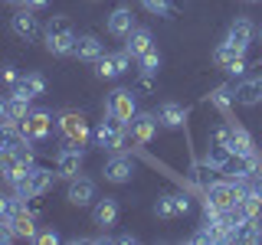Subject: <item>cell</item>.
<instances>
[{
	"label": "cell",
	"instance_id": "23",
	"mask_svg": "<svg viewBox=\"0 0 262 245\" xmlns=\"http://www.w3.org/2000/svg\"><path fill=\"white\" fill-rule=\"evenodd\" d=\"M46 53H49V56H72V53H76V33L46 36Z\"/></svg>",
	"mask_w": 262,
	"mask_h": 245
},
{
	"label": "cell",
	"instance_id": "6",
	"mask_svg": "<svg viewBox=\"0 0 262 245\" xmlns=\"http://www.w3.org/2000/svg\"><path fill=\"white\" fill-rule=\"evenodd\" d=\"M105 111H112L115 118H121L128 125L131 118L138 114V105H135V88H115L105 102Z\"/></svg>",
	"mask_w": 262,
	"mask_h": 245
},
{
	"label": "cell",
	"instance_id": "39",
	"mask_svg": "<svg viewBox=\"0 0 262 245\" xmlns=\"http://www.w3.org/2000/svg\"><path fill=\"white\" fill-rule=\"evenodd\" d=\"M46 4H49V0H27L30 10H39V7H46Z\"/></svg>",
	"mask_w": 262,
	"mask_h": 245
},
{
	"label": "cell",
	"instance_id": "9",
	"mask_svg": "<svg viewBox=\"0 0 262 245\" xmlns=\"http://www.w3.org/2000/svg\"><path fill=\"white\" fill-rule=\"evenodd\" d=\"M252 36H256V27H252L249 16H236V20L229 23V30H226V43L243 49V53L252 46Z\"/></svg>",
	"mask_w": 262,
	"mask_h": 245
},
{
	"label": "cell",
	"instance_id": "4",
	"mask_svg": "<svg viewBox=\"0 0 262 245\" xmlns=\"http://www.w3.org/2000/svg\"><path fill=\"white\" fill-rule=\"evenodd\" d=\"M23 131V137H27L30 144H36V141H46L49 134H53V111H46V108H30V114L16 125Z\"/></svg>",
	"mask_w": 262,
	"mask_h": 245
},
{
	"label": "cell",
	"instance_id": "14",
	"mask_svg": "<svg viewBox=\"0 0 262 245\" xmlns=\"http://www.w3.org/2000/svg\"><path fill=\"white\" fill-rule=\"evenodd\" d=\"M82 170V147H66V151H59V157H56V174L72 180L79 177Z\"/></svg>",
	"mask_w": 262,
	"mask_h": 245
},
{
	"label": "cell",
	"instance_id": "34",
	"mask_svg": "<svg viewBox=\"0 0 262 245\" xmlns=\"http://www.w3.org/2000/svg\"><path fill=\"white\" fill-rule=\"evenodd\" d=\"M174 206H177V216H187V212H190V196H187V190L174 193Z\"/></svg>",
	"mask_w": 262,
	"mask_h": 245
},
{
	"label": "cell",
	"instance_id": "31",
	"mask_svg": "<svg viewBox=\"0 0 262 245\" xmlns=\"http://www.w3.org/2000/svg\"><path fill=\"white\" fill-rule=\"evenodd\" d=\"M154 212H158L161 219H174V216H177L174 193H167V196H158V203H154Z\"/></svg>",
	"mask_w": 262,
	"mask_h": 245
},
{
	"label": "cell",
	"instance_id": "25",
	"mask_svg": "<svg viewBox=\"0 0 262 245\" xmlns=\"http://www.w3.org/2000/svg\"><path fill=\"white\" fill-rule=\"evenodd\" d=\"M243 56H246V53H243V49H236V46H229V43H226V39H223V43H220V46H216V53H213V59H216V65H220V69H223V72H226V69H229V65H233L236 59H243Z\"/></svg>",
	"mask_w": 262,
	"mask_h": 245
},
{
	"label": "cell",
	"instance_id": "12",
	"mask_svg": "<svg viewBox=\"0 0 262 245\" xmlns=\"http://www.w3.org/2000/svg\"><path fill=\"white\" fill-rule=\"evenodd\" d=\"M66 200L72 206H89L95 200V183L89 177H72L69 180V190H66Z\"/></svg>",
	"mask_w": 262,
	"mask_h": 245
},
{
	"label": "cell",
	"instance_id": "40",
	"mask_svg": "<svg viewBox=\"0 0 262 245\" xmlns=\"http://www.w3.org/2000/svg\"><path fill=\"white\" fill-rule=\"evenodd\" d=\"M0 121H7V95H0Z\"/></svg>",
	"mask_w": 262,
	"mask_h": 245
},
{
	"label": "cell",
	"instance_id": "2",
	"mask_svg": "<svg viewBox=\"0 0 262 245\" xmlns=\"http://www.w3.org/2000/svg\"><path fill=\"white\" fill-rule=\"evenodd\" d=\"M56 128H59V134L66 137L69 147H85L92 141V128H89V121H85L82 111H62L59 118H56Z\"/></svg>",
	"mask_w": 262,
	"mask_h": 245
},
{
	"label": "cell",
	"instance_id": "36",
	"mask_svg": "<svg viewBox=\"0 0 262 245\" xmlns=\"http://www.w3.org/2000/svg\"><path fill=\"white\" fill-rule=\"evenodd\" d=\"M13 239H16V232H13L10 219H0V245H7V242H13Z\"/></svg>",
	"mask_w": 262,
	"mask_h": 245
},
{
	"label": "cell",
	"instance_id": "38",
	"mask_svg": "<svg viewBox=\"0 0 262 245\" xmlns=\"http://www.w3.org/2000/svg\"><path fill=\"white\" fill-rule=\"evenodd\" d=\"M151 79H154V76H144V72H141V79H138L135 92H151Z\"/></svg>",
	"mask_w": 262,
	"mask_h": 245
},
{
	"label": "cell",
	"instance_id": "17",
	"mask_svg": "<svg viewBox=\"0 0 262 245\" xmlns=\"http://www.w3.org/2000/svg\"><path fill=\"white\" fill-rule=\"evenodd\" d=\"M220 170L213 167L210 160H193V167H190V186L193 190H200V193H207V186L216 180Z\"/></svg>",
	"mask_w": 262,
	"mask_h": 245
},
{
	"label": "cell",
	"instance_id": "18",
	"mask_svg": "<svg viewBox=\"0 0 262 245\" xmlns=\"http://www.w3.org/2000/svg\"><path fill=\"white\" fill-rule=\"evenodd\" d=\"M158 121L164 128H187V108L177 102H164L158 111Z\"/></svg>",
	"mask_w": 262,
	"mask_h": 245
},
{
	"label": "cell",
	"instance_id": "10",
	"mask_svg": "<svg viewBox=\"0 0 262 245\" xmlns=\"http://www.w3.org/2000/svg\"><path fill=\"white\" fill-rule=\"evenodd\" d=\"M10 27L20 39H27V43H33V39L39 36V20L33 16L30 7H16V13L10 16Z\"/></svg>",
	"mask_w": 262,
	"mask_h": 245
},
{
	"label": "cell",
	"instance_id": "37",
	"mask_svg": "<svg viewBox=\"0 0 262 245\" xmlns=\"http://www.w3.org/2000/svg\"><path fill=\"white\" fill-rule=\"evenodd\" d=\"M246 69H249V59H246V56H243V59H236V62H233V65H229V69H226V76H233V79H236V76H243Z\"/></svg>",
	"mask_w": 262,
	"mask_h": 245
},
{
	"label": "cell",
	"instance_id": "30",
	"mask_svg": "<svg viewBox=\"0 0 262 245\" xmlns=\"http://www.w3.org/2000/svg\"><path fill=\"white\" fill-rule=\"evenodd\" d=\"M141 7L154 16H170L174 13V0H141Z\"/></svg>",
	"mask_w": 262,
	"mask_h": 245
},
{
	"label": "cell",
	"instance_id": "26",
	"mask_svg": "<svg viewBox=\"0 0 262 245\" xmlns=\"http://www.w3.org/2000/svg\"><path fill=\"white\" fill-rule=\"evenodd\" d=\"M229 157H233V151H229L226 144H220V141H213V137H210V144H207V160L213 163V167L223 170L226 163H229Z\"/></svg>",
	"mask_w": 262,
	"mask_h": 245
},
{
	"label": "cell",
	"instance_id": "32",
	"mask_svg": "<svg viewBox=\"0 0 262 245\" xmlns=\"http://www.w3.org/2000/svg\"><path fill=\"white\" fill-rule=\"evenodd\" d=\"M62 33H72L69 16H53V20L46 23V36H62Z\"/></svg>",
	"mask_w": 262,
	"mask_h": 245
},
{
	"label": "cell",
	"instance_id": "24",
	"mask_svg": "<svg viewBox=\"0 0 262 245\" xmlns=\"http://www.w3.org/2000/svg\"><path fill=\"white\" fill-rule=\"evenodd\" d=\"M27 114H30V98L7 95V121H10V125H20Z\"/></svg>",
	"mask_w": 262,
	"mask_h": 245
},
{
	"label": "cell",
	"instance_id": "13",
	"mask_svg": "<svg viewBox=\"0 0 262 245\" xmlns=\"http://www.w3.org/2000/svg\"><path fill=\"white\" fill-rule=\"evenodd\" d=\"M92 223L98 229H112L118 223V200L115 196H105V200H98L92 206Z\"/></svg>",
	"mask_w": 262,
	"mask_h": 245
},
{
	"label": "cell",
	"instance_id": "21",
	"mask_svg": "<svg viewBox=\"0 0 262 245\" xmlns=\"http://www.w3.org/2000/svg\"><path fill=\"white\" fill-rule=\"evenodd\" d=\"M102 53H105V49H102V43H98V36H92V33L76 36V53H72V56H79L82 62H95Z\"/></svg>",
	"mask_w": 262,
	"mask_h": 245
},
{
	"label": "cell",
	"instance_id": "41",
	"mask_svg": "<svg viewBox=\"0 0 262 245\" xmlns=\"http://www.w3.org/2000/svg\"><path fill=\"white\" fill-rule=\"evenodd\" d=\"M10 7H27V0H7Z\"/></svg>",
	"mask_w": 262,
	"mask_h": 245
},
{
	"label": "cell",
	"instance_id": "16",
	"mask_svg": "<svg viewBox=\"0 0 262 245\" xmlns=\"http://www.w3.org/2000/svg\"><path fill=\"white\" fill-rule=\"evenodd\" d=\"M135 30V13H131V7H115L112 16H108V33L118 39H128V33Z\"/></svg>",
	"mask_w": 262,
	"mask_h": 245
},
{
	"label": "cell",
	"instance_id": "29",
	"mask_svg": "<svg viewBox=\"0 0 262 245\" xmlns=\"http://www.w3.org/2000/svg\"><path fill=\"white\" fill-rule=\"evenodd\" d=\"M138 65H141L144 76H158V69H161V53L151 46V49H147V53L141 56V59H138Z\"/></svg>",
	"mask_w": 262,
	"mask_h": 245
},
{
	"label": "cell",
	"instance_id": "5",
	"mask_svg": "<svg viewBox=\"0 0 262 245\" xmlns=\"http://www.w3.org/2000/svg\"><path fill=\"white\" fill-rule=\"evenodd\" d=\"M92 65H95V76L98 79H118V76H125V72H128L131 53H128V49H121V53H102Z\"/></svg>",
	"mask_w": 262,
	"mask_h": 245
},
{
	"label": "cell",
	"instance_id": "11",
	"mask_svg": "<svg viewBox=\"0 0 262 245\" xmlns=\"http://www.w3.org/2000/svg\"><path fill=\"white\" fill-rule=\"evenodd\" d=\"M233 105H243V108H252V105H262V76L246 79L233 88Z\"/></svg>",
	"mask_w": 262,
	"mask_h": 245
},
{
	"label": "cell",
	"instance_id": "42",
	"mask_svg": "<svg viewBox=\"0 0 262 245\" xmlns=\"http://www.w3.org/2000/svg\"><path fill=\"white\" fill-rule=\"evenodd\" d=\"M256 36H259V43H262V27H259V33H256Z\"/></svg>",
	"mask_w": 262,
	"mask_h": 245
},
{
	"label": "cell",
	"instance_id": "27",
	"mask_svg": "<svg viewBox=\"0 0 262 245\" xmlns=\"http://www.w3.org/2000/svg\"><path fill=\"white\" fill-rule=\"evenodd\" d=\"M236 242H262V216H252L236 229Z\"/></svg>",
	"mask_w": 262,
	"mask_h": 245
},
{
	"label": "cell",
	"instance_id": "43",
	"mask_svg": "<svg viewBox=\"0 0 262 245\" xmlns=\"http://www.w3.org/2000/svg\"><path fill=\"white\" fill-rule=\"evenodd\" d=\"M4 157H7V154H4V151H0V163H4Z\"/></svg>",
	"mask_w": 262,
	"mask_h": 245
},
{
	"label": "cell",
	"instance_id": "7",
	"mask_svg": "<svg viewBox=\"0 0 262 245\" xmlns=\"http://www.w3.org/2000/svg\"><path fill=\"white\" fill-rule=\"evenodd\" d=\"M131 174H135V160H131L128 154H121V151H115L102 167V177L108 180V183H128Z\"/></svg>",
	"mask_w": 262,
	"mask_h": 245
},
{
	"label": "cell",
	"instance_id": "19",
	"mask_svg": "<svg viewBox=\"0 0 262 245\" xmlns=\"http://www.w3.org/2000/svg\"><path fill=\"white\" fill-rule=\"evenodd\" d=\"M154 46V39H151V30H144V27H135L128 33V53H131V59H141V56L147 53V49Z\"/></svg>",
	"mask_w": 262,
	"mask_h": 245
},
{
	"label": "cell",
	"instance_id": "8",
	"mask_svg": "<svg viewBox=\"0 0 262 245\" xmlns=\"http://www.w3.org/2000/svg\"><path fill=\"white\" fill-rule=\"evenodd\" d=\"M158 114H151V111H138L135 118L128 121V134H131V141H135L138 147H144L147 141L154 137V131H158Z\"/></svg>",
	"mask_w": 262,
	"mask_h": 245
},
{
	"label": "cell",
	"instance_id": "28",
	"mask_svg": "<svg viewBox=\"0 0 262 245\" xmlns=\"http://www.w3.org/2000/svg\"><path fill=\"white\" fill-rule=\"evenodd\" d=\"M210 105H213V108H220V111L229 118V108H233V85L213 88V92H210Z\"/></svg>",
	"mask_w": 262,
	"mask_h": 245
},
{
	"label": "cell",
	"instance_id": "3",
	"mask_svg": "<svg viewBox=\"0 0 262 245\" xmlns=\"http://www.w3.org/2000/svg\"><path fill=\"white\" fill-rule=\"evenodd\" d=\"M53 177H59V174H53L49 167H33L27 177H20L13 183V193L20 196V200H36V196H43L49 186H53Z\"/></svg>",
	"mask_w": 262,
	"mask_h": 245
},
{
	"label": "cell",
	"instance_id": "15",
	"mask_svg": "<svg viewBox=\"0 0 262 245\" xmlns=\"http://www.w3.org/2000/svg\"><path fill=\"white\" fill-rule=\"evenodd\" d=\"M46 92V79L39 76V72H27V76H20V82L10 88V95H20V98H39Z\"/></svg>",
	"mask_w": 262,
	"mask_h": 245
},
{
	"label": "cell",
	"instance_id": "35",
	"mask_svg": "<svg viewBox=\"0 0 262 245\" xmlns=\"http://www.w3.org/2000/svg\"><path fill=\"white\" fill-rule=\"evenodd\" d=\"M33 242H39V245H56L59 242V232H53V229H43V232H39L36 229V239Z\"/></svg>",
	"mask_w": 262,
	"mask_h": 245
},
{
	"label": "cell",
	"instance_id": "22",
	"mask_svg": "<svg viewBox=\"0 0 262 245\" xmlns=\"http://www.w3.org/2000/svg\"><path fill=\"white\" fill-rule=\"evenodd\" d=\"M10 226H13L16 239H36V223H33V216L27 212V203L10 216Z\"/></svg>",
	"mask_w": 262,
	"mask_h": 245
},
{
	"label": "cell",
	"instance_id": "20",
	"mask_svg": "<svg viewBox=\"0 0 262 245\" xmlns=\"http://www.w3.org/2000/svg\"><path fill=\"white\" fill-rule=\"evenodd\" d=\"M229 151H233V154H243V157H259L256 141H252V134H249V131H246L243 125H236V128H233V141H229Z\"/></svg>",
	"mask_w": 262,
	"mask_h": 245
},
{
	"label": "cell",
	"instance_id": "1",
	"mask_svg": "<svg viewBox=\"0 0 262 245\" xmlns=\"http://www.w3.org/2000/svg\"><path fill=\"white\" fill-rule=\"evenodd\" d=\"M125 137H128V125L121 118H115L112 111H105V118L98 121V128L92 131V141L95 147H102V151H121V144H125Z\"/></svg>",
	"mask_w": 262,
	"mask_h": 245
},
{
	"label": "cell",
	"instance_id": "33",
	"mask_svg": "<svg viewBox=\"0 0 262 245\" xmlns=\"http://www.w3.org/2000/svg\"><path fill=\"white\" fill-rule=\"evenodd\" d=\"M0 82H4V85H16V82H20V72L13 69V65H4V69H0Z\"/></svg>",
	"mask_w": 262,
	"mask_h": 245
}]
</instances>
